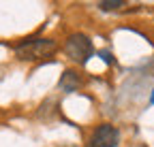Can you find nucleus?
<instances>
[{
	"label": "nucleus",
	"mask_w": 154,
	"mask_h": 147,
	"mask_svg": "<svg viewBox=\"0 0 154 147\" xmlns=\"http://www.w3.org/2000/svg\"><path fill=\"white\" fill-rule=\"evenodd\" d=\"M150 102L154 104V90H152V96H150Z\"/></svg>",
	"instance_id": "0eeeda50"
},
{
	"label": "nucleus",
	"mask_w": 154,
	"mask_h": 147,
	"mask_svg": "<svg viewBox=\"0 0 154 147\" xmlns=\"http://www.w3.org/2000/svg\"><path fill=\"white\" fill-rule=\"evenodd\" d=\"M58 85H60V90H64V92H75V90L82 87V79H79V75H77L75 70H64Z\"/></svg>",
	"instance_id": "20e7f679"
},
{
	"label": "nucleus",
	"mask_w": 154,
	"mask_h": 147,
	"mask_svg": "<svg viewBox=\"0 0 154 147\" xmlns=\"http://www.w3.org/2000/svg\"><path fill=\"white\" fill-rule=\"evenodd\" d=\"M64 53L75 62V64H86L92 53H94V45H92V39L88 34H82V32H75L71 34L66 43H64Z\"/></svg>",
	"instance_id": "f03ea898"
},
{
	"label": "nucleus",
	"mask_w": 154,
	"mask_h": 147,
	"mask_svg": "<svg viewBox=\"0 0 154 147\" xmlns=\"http://www.w3.org/2000/svg\"><path fill=\"white\" fill-rule=\"evenodd\" d=\"M124 7L122 0H103V2H99V9L101 11H116V9H120Z\"/></svg>",
	"instance_id": "39448f33"
},
{
	"label": "nucleus",
	"mask_w": 154,
	"mask_h": 147,
	"mask_svg": "<svg viewBox=\"0 0 154 147\" xmlns=\"http://www.w3.org/2000/svg\"><path fill=\"white\" fill-rule=\"evenodd\" d=\"M56 53V41L54 39H26L15 47V56L19 60H43Z\"/></svg>",
	"instance_id": "f257e3e1"
},
{
	"label": "nucleus",
	"mask_w": 154,
	"mask_h": 147,
	"mask_svg": "<svg viewBox=\"0 0 154 147\" xmlns=\"http://www.w3.org/2000/svg\"><path fill=\"white\" fill-rule=\"evenodd\" d=\"M101 58H103L107 64H111V53H109V51H101Z\"/></svg>",
	"instance_id": "423d86ee"
},
{
	"label": "nucleus",
	"mask_w": 154,
	"mask_h": 147,
	"mask_svg": "<svg viewBox=\"0 0 154 147\" xmlns=\"http://www.w3.org/2000/svg\"><path fill=\"white\" fill-rule=\"evenodd\" d=\"M120 141V132L118 128L111 126V124H99L92 130L86 147H116Z\"/></svg>",
	"instance_id": "7ed1b4c3"
}]
</instances>
